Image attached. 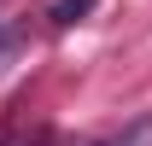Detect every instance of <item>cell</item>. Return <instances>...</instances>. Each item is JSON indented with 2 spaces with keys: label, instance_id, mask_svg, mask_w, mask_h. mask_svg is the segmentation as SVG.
<instances>
[{
  "label": "cell",
  "instance_id": "obj_2",
  "mask_svg": "<svg viewBox=\"0 0 152 146\" xmlns=\"http://www.w3.org/2000/svg\"><path fill=\"white\" fill-rule=\"evenodd\" d=\"M88 6H94V0H53L47 18H53V23H76V18H88Z\"/></svg>",
  "mask_w": 152,
  "mask_h": 146
},
{
  "label": "cell",
  "instance_id": "obj_1",
  "mask_svg": "<svg viewBox=\"0 0 152 146\" xmlns=\"http://www.w3.org/2000/svg\"><path fill=\"white\" fill-rule=\"evenodd\" d=\"M99 146H152V117H134L123 134H111V140H99Z\"/></svg>",
  "mask_w": 152,
  "mask_h": 146
}]
</instances>
